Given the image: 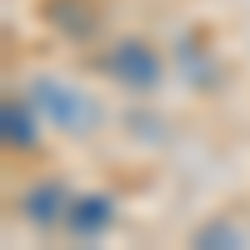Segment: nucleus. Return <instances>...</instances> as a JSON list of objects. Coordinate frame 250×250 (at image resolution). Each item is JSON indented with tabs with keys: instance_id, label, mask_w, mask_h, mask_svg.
Wrapping results in <instances>:
<instances>
[{
	"instance_id": "obj_1",
	"label": "nucleus",
	"mask_w": 250,
	"mask_h": 250,
	"mask_svg": "<svg viewBox=\"0 0 250 250\" xmlns=\"http://www.w3.org/2000/svg\"><path fill=\"white\" fill-rule=\"evenodd\" d=\"M30 95H35V105L45 110V120L65 125V130H90V120H95V100L80 90V85L40 75L35 85H30Z\"/></svg>"
},
{
	"instance_id": "obj_2",
	"label": "nucleus",
	"mask_w": 250,
	"mask_h": 250,
	"mask_svg": "<svg viewBox=\"0 0 250 250\" xmlns=\"http://www.w3.org/2000/svg\"><path fill=\"white\" fill-rule=\"evenodd\" d=\"M105 70L120 80L125 90H155L165 65H160L155 45H145V40H120V45L105 50Z\"/></svg>"
},
{
	"instance_id": "obj_3",
	"label": "nucleus",
	"mask_w": 250,
	"mask_h": 250,
	"mask_svg": "<svg viewBox=\"0 0 250 250\" xmlns=\"http://www.w3.org/2000/svg\"><path fill=\"white\" fill-rule=\"evenodd\" d=\"M20 210H25L30 225L50 230V225L65 220V210H70V190H65L60 180H40V185H30V190L20 195Z\"/></svg>"
},
{
	"instance_id": "obj_4",
	"label": "nucleus",
	"mask_w": 250,
	"mask_h": 250,
	"mask_svg": "<svg viewBox=\"0 0 250 250\" xmlns=\"http://www.w3.org/2000/svg\"><path fill=\"white\" fill-rule=\"evenodd\" d=\"M110 195H80V200H70V210H65V225L75 235H100L110 225Z\"/></svg>"
},
{
	"instance_id": "obj_5",
	"label": "nucleus",
	"mask_w": 250,
	"mask_h": 250,
	"mask_svg": "<svg viewBox=\"0 0 250 250\" xmlns=\"http://www.w3.org/2000/svg\"><path fill=\"white\" fill-rule=\"evenodd\" d=\"M0 120H5V140H10V145H20V150H30V145H35V115H30V105H15V100H10Z\"/></svg>"
}]
</instances>
